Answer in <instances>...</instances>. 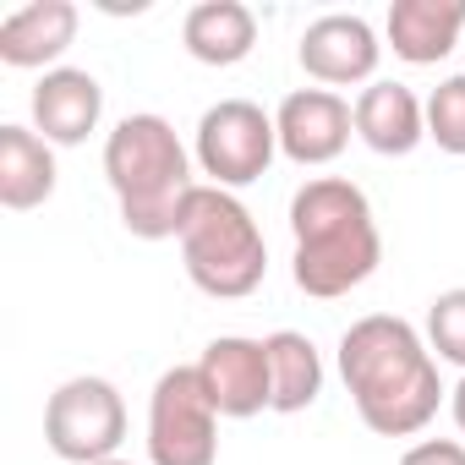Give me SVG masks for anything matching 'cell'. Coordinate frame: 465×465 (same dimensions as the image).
<instances>
[{"mask_svg": "<svg viewBox=\"0 0 465 465\" xmlns=\"http://www.w3.org/2000/svg\"><path fill=\"white\" fill-rule=\"evenodd\" d=\"M340 378L378 438H411L438 416L443 383L427 340L389 312H372L340 340Z\"/></svg>", "mask_w": 465, "mask_h": 465, "instance_id": "cell-1", "label": "cell"}, {"mask_svg": "<svg viewBox=\"0 0 465 465\" xmlns=\"http://www.w3.org/2000/svg\"><path fill=\"white\" fill-rule=\"evenodd\" d=\"M291 236H296L291 274L318 302L351 296L383 263L372 203L356 181H340V175H318L291 197Z\"/></svg>", "mask_w": 465, "mask_h": 465, "instance_id": "cell-2", "label": "cell"}, {"mask_svg": "<svg viewBox=\"0 0 465 465\" xmlns=\"http://www.w3.org/2000/svg\"><path fill=\"white\" fill-rule=\"evenodd\" d=\"M104 181L121 203V224L137 242L181 236L186 197L197 192L192 159L164 115H126L104 137Z\"/></svg>", "mask_w": 465, "mask_h": 465, "instance_id": "cell-3", "label": "cell"}, {"mask_svg": "<svg viewBox=\"0 0 465 465\" xmlns=\"http://www.w3.org/2000/svg\"><path fill=\"white\" fill-rule=\"evenodd\" d=\"M181 263L186 280L213 296V302H242L263 285L269 274V247L263 230L247 213V203L224 186H197L181 213Z\"/></svg>", "mask_w": 465, "mask_h": 465, "instance_id": "cell-4", "label": "cell"}, {"mask_svg": "<svg viewBox=\"0 0 465 465\" xmlns=\"http://www.w3.org/2000/svg\"><path fill=\"white\" fill-rule=\"evenodd\" d=\"M45 443L72 465H104L126 443V400L110 378H66L45 405Z\"/></svg>", "mask_w": 465, "mask_h": 465, "instance_id": "cell-5", "label": "cell"}, {"mask_svg": "<svg viewBox=\"0 0 465 465\" xmlns=\"http://www.w3.org/2000/svg\"><path fill=\"white\" fill-rule=\"evenodd\" d=\"M148 460L153 465H213L219 460V411L197 367H170L148 400Z\"/></svg>", "mask_w": 465, "mask_h": 465, "instance_id": "cell-6", "label": "cell"}, {"mask_svg": "<svg viewBox=\"0 0 465 465\" xmlns=\"http://www.w3.org/2000/svg\"><path fill=\"white\" fill-rule=\"evenodd\" d=\"M274 148H280L274 115H263V104L252 99H219L197 121V164L208 186H224V192L252 186L274 164Z\"/></svg>", "mask_w": 465, "mask_h": 465, "instance_id": "cell-7", "label": "cell"}, {"mask_svg": "<svg viewBox=\"0 0 465 465\" xmlns=\"http://www.w3.org/2000/svg\"><path fill=\"white\" fill-rule=\"evenodd\" d=\"M197 378L219 416L247 421L258 411H274V378H269V345L247 334H219L197 356Z\"/></svg>", "mask_w": 465, "mask_h": 465, "instance_id": "cell-8", "label": "cell"}, {"mask_svg": "<svg viewBox=\"0 0 465 465\" xmlns=\"http://www.w3.org/2000/svg\"><path fill=\"white\" fill-rule=\"evenodd\" d=\"M296 55H302V72L312 83H323V88H356V83H372L383 45H378V34H372L367 17L329 12V17H318L302 34V50Z\"/></svg>", "mask_w": 465, "mask_h": 465, "instance_id": "cell-9", "label": "cell"}, {"mask_svg": "<svg viewBox=\"0 0 465 465\" xmlns=\"http://www.w3.org/2000/svg\"><path fill=\"white\" fill-rule=\"evenodd\" d=\"M274 132H280V153L296 159V164H334L356 132V110L334 94V88H296L285 94L280 115H274Z\"/></svg>", "mask_w": 465, "mask_h": 465, "instance_id": "cell-10", "label": "cell"}, {"mask_svg": "<svg viewBox=\"0 0 465 465\" xmlns=\"http://www.w3.org/2000/svg\"><path fill=\"white\" fill-rule=\"evenodd\" d=\"M99 115H104V88H99L94 72L55 66V72L39 77V88H34V132L50 148L88 143V132H99Z\"/></svg>", "mask_w": 465, "mask_h": 465, "instance_id": "cell-11", "label": "cell"}, {"mask_svg": "<svg viewBox=\"0 0 465 465\" xmlns=\"http://www.w3.org/2000/svg\"><path fill=\"white\" fill-rule=\"evenodd\" d=\"M77 39V6L72 0H34V6L12 12L6 23H0V61L17 66V72H39L72 50Z\"/></svg>", "mask_w": 465, "mask_h": 465, "instance_id": "cell-12", "label": "cell"}, {"mask_svg": "<svg viewBox=\"0 0 465 465\" xmlns=\"http://www.w3.org/2000/svg\"><path fill=\"white\" fill-rule=\"evenodd\" d=\"M351 110H356V137L383 159H405L427 137V104L405 83H367Z\"/></svg>", "mask_w": 465, "mask_h": 465, "instance_id": "cell-13", "label": "cell"}, {"mask_svg": "<svg viewBox=\"0 0 465 465\" xmlns=\"http://www.w3.org/2000/svg\"><path fill=\"white\" fill-rule=\"evenodd\" d=\"M383 34H389L400 61L438 66L465 34V0H394Z\"/></svg>", "mask_w": 465, "mask_h": 465, "instance_id": "cell-14", "label": "cell"}, {"mask_svg": "<svg viewBox=\"0 0 465 465\" xmlns=\"http://www.w3.org/2000/svg\"><path fill=\"white\" fill-rule=\"evenodd\" d=\"M181 45L203 66H242L258 45V17L242 0H203L181 23Z\"/></svg>", "mask_w": 465, "mask_h": 465, "instance_id": "cell-15", "label": "cell"}, {"mask_svg": "<svg viewBox=\"0 0 465 465\" xmlns=\"http://www.w3.org/2000/svg\"><path fill=\"white\" fill-rule=\"evenodd\" d=\"M55 153L28 126H0V203L12 213H28L55 197Z\"/></svg>", "mask_w": 465, "mask_h": 465, "instance_id": "cell-16", "label": "cell"}, {"mask_svg": "<svg viewBox=\"0 0 465 465\" xmlns=\"http://www.w3.org/2000/svg\"><path fill=\"white\" fill-rule=\"evenodd\" d=\"M269 345V378H274V411L280 416H296L307 411L318 394H323V356L307 334L296 329H280L263 340Z\"/></svg>", "mask_w": 465, "mask_h": 465, "instance_id": "cell-17", "label": "cell"}, {"mask_svg": "<svg viewBox=\"0 0 465 465\" xmlns=\"http://www.w3.org/2000/svg\"><path fill=\"white\" fill-rule=\"evenodd\" d=\"M427 137L443 153H465V72L443 77L427 99Z\"/></svg>", "mask_w": 465, "mask_h": 465, "instance_id": "cell-18", "label": "cell"}, {"mask_svg": "<svg viewBox=\"0 0 465 465\" xmlns=\"http://www.w3.org/2000/svg\"><path fill=\"white\" fill-rule=\"evenodd\" d=\"M427 351H432L438 361L465 367V285H460V291H443V296L427 307Z\"/></svg>", "mask_w": 465, "mask_h": 465, "instance_id": "cell-19", "label": "cell"}, {"mask_svg": "<svg viewBox=\"0 0 465 465\" xmlns=\"http://www.w3.org/2000/svg\"><path fill=\"white\" fill-rule=\"evenodd\" d=\"M400 465H465V443L454 438H427V443H411L400 454Z\"/></svg>", "mask_w": 465, "mask_h": 465, "instance_id": "cell-20", "label": "cell"}, {"mask_svg": "<svg viewBox=\"0 0 465 465\" xmlns=\"http://www.w3.org/2000/svg\"><path fill=\"white\" fill-rule=\"evenodd\" d=\"M449 405H454V427L465 432V378L454 383V394H449Z\"/></svg>", "mask_w": 465, "mask_h": 465, "instance_id": "cell-21", "label": "cell"}, {"mask_svg": "<svg viewBox=\"0 0 465 465\" xmlns=\"http://www.w3.org/2000/svg\"><path fill=\"white\" fill-rule=\"evenodd\" d=\"M104 465H132V460H104Z\"/></svg>", "mask_w": 465, "mask_h": 465, "instance_id": "cell-22", "label": "cell"}]
</instances>
